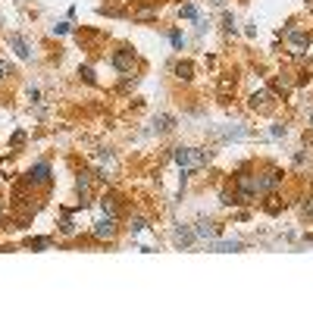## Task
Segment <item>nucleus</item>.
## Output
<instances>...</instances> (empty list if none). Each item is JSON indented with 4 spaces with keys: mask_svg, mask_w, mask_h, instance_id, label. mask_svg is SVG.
<instances>
[{
    "mask_svg": "<svg viewBox=\"0 0 313 313\" xmlns=\"http://www.w3.org/2000/svg\"><path fill=\"white\" fill-rule=\"evenodd\" d=\"M179 16H185V19H194V16H197V10H194V4H185V7H182V10H179Z\"/></svg>",
    "mask_w": 313,
    "mask_h": 313,
    "instance_id": "nucleus-24",
    "label": "nucleus"
},
{
    "mask_svg": "<svg viewBox=\"0 0 313 313\" xmlns=\"http://www.w3.org/2000/svg\"><path fill=\"white\" fill-rule=\"evenodd\" d=\"M169 38H172V44H176V47L182 50V44H185V38H182V31H172V34H169Z\"/></svg>",
    "mask_w": 313,
    "mask_h": 313,
    "instance_id": "nucleus-27",
    "label": "nucleus"
},
{
    "mask_svg": "<svg viewBox=\"0 0 313 313\" xmlns=\"http://www.w3.org/2000/svg\"><path fill=\"white\" fill-rule=\"evenodd\" d=\"M4 210H7V200H0V219H4Z\"/></svg>",
    "mask_w": 313,
    "mask_h": 313,
    "instance_id": "nucleus-31",
    "label": "nucleus"
},
{
    "mask_svg": "<svg viewBox=\"0 0 313 313\" xmlns=\"http://www.w3.org/2000/svg\"><path fill=\"white\" fill-rule=\"evenodd\" d=\"M10 47H13L16 53H19L22 60H28V57H31V50H28V44L22 41V34H10Z\"/></svg>",
    "mask_w": 313,
    "mask_h": 313,
    "instance_id": "nucleus-11",
    "label": "nucleus"
},
{
    "mask_svg": "<svg viewBox=\"0 0 313 313\" xmlns=\"http://www.w3.org/2000/svg\"><path fill=\"white\" fill-rule=\"evenodd\" d=\"M310 122H313V119H310Z\"/></svg>",
    "mask_w": 313,
    "mask_h": 313,
    "instance_id": "nucleus-32",
    "label": "nucleus"
},
{
    "mask_svg": "<svg viewBox=\"0 0 313 313\" xmlns=\"http://www.w3.org/2000/svg\"><path fill=\"white\" fill-rule=\"evenodd\" d=\"M60 232H63V235H76V226H72V219H69V216L60 223Z\"/></svg>",
    "mask_w": 313,
    "mask_h": 313,
    "instance_id": "nucleus-25",
    "label": "nucleus"
},
{
    "mask_svg": "<svg viewBox=\"0 0 313 313\" xmlns=\"http://www.w3.org/2000/svg\"><path fill=\"white\" fill-rule=\"evenodd\" d=\"M157 128H160V132H169V128L176 125V119L172 116H166V113H163V116H157V122H154Z\"/></svg>",
    "mask_w": 313,
    "mask_h": 313,
    "instance_id": "nucleus-20",
    "label": "nucleus"
},
{
    "mask_svg": "<svg viewBox=\"0 0 313 313\" xmlns=\"http://www.w3.org/2000/svg\"><path fill=\"white\" fill-rule=\"evenodd\" d=\"M22 144H25V132H16V135L10 138V147H13V151H19Z\"/></svg>",
    "mask_w": 313,
    "mask_h": 313,
    "instance_id": "nucleus-22",
    "label": "nucleus"
},
{
    "mask_svg": "<svg viewBox=\"0 0 313 313\" xmlns=\"http://www.w3.org/2000/svg\"><path fill=\"white\" fill-rule=\"evenodd\" d=\"M53 31H57V34H66V31H69V22H60V25H53Z\"/></svg>",
    "mask_w": 313,
    "mask_h": 313,
    "instance_id": "nucleus-29",
    "label": "nucleus"
},
{
    "mask_svg": "<svg viewBox=\"0 0 313 313\" xmlns=\"http://www.w3.org/2000/svg\"><path fill=\"white\" fill-rule=\"evenodd\" d=\"M132 19H135V22H151V19H157V7H141V10H135Z\"/></svg>",
    "mask_w": 313,
    "mask_h": 313,
    "instance_id": "nucleus-12",
    "label": "nucleus"
},
{
    "mask_svg": "<svg viewBox=\"0 0 313 313\" xmlns=\"http://www.w3.org/2000/svg\"><path fill=\"white\" fill-rule=\"evenodd\" d=\"M301 216H304V219H313V194L301 204Z\"/></svg>",
    "mask_w": 313,
    "mask_h": 313,
    "instance_id": "nucleus-21",
    "label": "nucleus"
},
{
    "mask_svg": "<svg viewBox=\"0 0 313 313\" xmlns=\"http://www.w3.org/2000/svg\"><path fill=\"white\" fill-rule=\"evenodd\" d=\"M113 69H116V72H125V76H128V72L135 69V53L128 50V47H119V50L113 53Z\"/></svg>",
    "mask_w": 313,
    "mask_h": 313,
    "instance_id": "nucleus-6",
    "label": "nucleus"
},
{
    "mask_svg": "<svg viewBox=\"0 0 313 313\" xmlns=\"http://www.w3.org/2000/svg\"><path fill=\"white\" fill-rule=\"evenodd\" d=\"M285 135V125H272V138H282Z\"/></svg>",
    "mask_w": 313,
    "mask_h": 313,
    "instance_id": "nucleus-28",
    "label": "nucleus"
},
{
    "mask_svg": "<svg viewBox=\"0 0 313 313\" xmlns=\"http://www.w3.org/2000/svg\"><path fill=\"white\" fill-rule=\"evenodd\" d=\"M100 210H103L107 216H119V197H116V194H103V197H100Z\"/></svg>",
    "mask_w": 313,
    "mask_h": 313,
    "instance_id": "nucleus-10",
    "label": "nucleus"
},
{
    "mask_svg": "<svg viewBox=\"0 0 313 313\" xmlns=\"http://www.w3.org/2000/svg\"><path fill=\"white\" fill-rule=\"evenodd\" d=\"M288 91H291V79L288 76H279L272 82V94H288Z\"/></svg>",
    "mask_w": 313,
    "mask_h": 313,
    "instance_id": "nucleus-17",
    "label": "nucleus"
},
{
    "mask_svg": "<svg viewBox=\"0 0 313 313\" xmlns=\"http://www.w3.org/2000/svg\"><path fill=\"white\" fill-rule=\"evenodd\" d=\"M25 179H28V185H47V182H50V166H47V163H34Z\"/></svg>",
    "mask_w": 313,
    "mask_h": 313,
    "instance_id": "nucleus-7",
    "label": "nucleus"
},
{
    "mask_svg": "<svg viewBox=\"0 0 313 313\" xmlns=\"http://www.w3.org/2000/svg\"><path fill=\"white\" fill-rule=\"evenodd\" d=\"M91 176L94 172H79V179H76V188L82 197H88V191H91Z\"/></svg>",
    "mask_w": 313,
    "mask_h": 313,
    "instance_id": "nucleus-16",
    "label": "nucleus"
},
{
    "mask_svg": "<svg viewBox=\"0 0 313 313\" xmlns=\"http://www.w3.org/2000/svg\"><path fill=\"white\" fill-rule=\"evenodd\" d=\"M79 76H82V79H85L88 85H94V72H91L88 66H82V69H79Z\"/></svg>",
    "mask_w": 313,
    "mask_h": 313,
    "instance_id": "nucleus-26",
    "label": "nucleus"
},
{
    "mask_svg": "<svg viewBox=\"0 0 313 313\" xmlns=\"http://www.w3.org/2000/svg\"><path fill=\"white\" fill-rule=\"evenodd\" d=\"M210 251H219V254H232V251H241V241H213Z\"/></svg>",
    "mask_w": 313,
    "mask_h": 313,
    "instance_id": "nucleus-14",
    "label": "nucleus"
},
{
    "mask_svg": "<svg viewBox=\"0 0 313 313\" xmlns=\"http://www.w3.org/2000/svg\"><path fill=\"white\" fill-rule=\"evenodd\" d=\"M7 76H13V63L10 60H0V82H4Z\"/></svg>",
    "mask_w": 313,
    "mask_h": 313,
    "instance_id": "nucleus-23",
    "label": "nucleus"
},
{
    "mask_svg": "<svg viewBox=\"0 0 313 313\" xmlns=\"http://www.w3.org/2000/svg\"><path fill=\"white\" fill-rule=\"evenodd\" d=\"M272 100H275L272 91H254L248 103H251V110H260V113H266V110L272 107Z\"/></svg>",
    "mask_w": 313,
    "mask_h": 313,
    "instance_id": "nucleus-8",
    "label": "nucleus"
},
{
    "mask_svg": "<svg viewBox=\"0 0 313 313\" xmlns=\"http://www.w3.org/2000/svg\"><path fill=\"white\" fill-rule=\"evenodd\" d=\"M279 182H282V169L266 166L260 176H257V191H260V194H272L275 188H279Z\"/></svg>",
    "mask_w": 313,
    "mask_h": 313,
    "instance_id": "nucleus-3",
    "label": "nucleus"
},
{
    "mask_svg": "<svg viewBox=\"0 0 313 313\" xmlns=\"http://www.w3.org/2000/svg\"><path fill=\"white\" fill-rule=\"evenodd\" d=\"M219 200H223L226 207H235V204H241V200H238V191H229V188H223V191H219Z\"/></svg>",
    "mask_w": 313,
    "mask_h": 313,
    "instance_id": "nucleus-18",
    "label": "nucleus"
},
{
    "mask_svg": "<svg viewBox=\"0 0 313 313\" xmlns=\"http://www.w3.org/2000/svg\"><path fill=\"white\" fill-rule=\"evenodd\" d=\"M172 160L179 163V166L182 169H204L207 166V163L213 160V154L210 151H200V147H176V151H172Z\"/></svg>",
    "mask_w": 313,
    "mask_h": 313,
    "instance_id": "nucleus-1",
    "label": "nucleus"
},
{
    "mask_svg": "<svg viewBox=\"0 0 313 313\" xmlns=\"http://www.w3.org/2000/svg\"><path fill=\"white\" fill-rule=\"evenodd\" d=\"M191 241H194V232H191L188 226H179V229H176V245H182V248H188Z\"/></svg>",
    "mask_w": 313,
    "mask_h": 313,
    "instance_id": "nucleus-13",
    "label": "nucleus"
},
{
    "mask_svg": "<svg viewBox=\"0 0 313 313\" xmlns=\"http://www.w3.org/2000/svg\"><path fill=\"white\" fill-rule=\"evenodd\" d=\"M119 232V216H103L94 223V238L97 241H110V238H116Z\"/></svg>",
    "mask_w": 313,
    "mask_h": 313,
    "instance_id": "nucleus-4",
    "label": "nucleus"
},
{
    "mask_svg": "<svg viewBox=\"0 0 313 313\" xmlns=\"http://www.w3.org/2000/svg\"><path fill=\"white\" fill-rule=\"evenodd\" d=\"M194 235H197V238H204V241H213V238L219 235V226H216V223H210V219H200V223L194 226Z\"/></svg>",
    "mask_w": 313,
    "mask_h": 313,
    "instance_id": "nucleus-9",
    "label": "nucleus"
},
{
    "mask_svg": "<svg viewBox=\"0 0 313 313\" xmlns=\"http://www.w3.org/2000/svg\"><path fill=\"white\" fill-rule=\"evenodd\" d=\"M25 245H28L31 251H47V248H50L53 241H50V238H28V241H25Z\"/></svg>",
    "mask_w": 313,
    "mask_h": 313,
    "instance_id": "nucleus-19",
    "label": "nucleus"
},
{
    "mask_svg": "<svg viewBox=\"0 0 313 313\" xmlns=\"http://www.w3.org/2000/svg\"><path fill=\"white\" fill-rule=\"evenodd\" d=\"M235 191H238V200L241 204H254V197H257V176L241 169V172H235Z\"/></svg>",
    "mask_w": 313,
    "mask_h": 313,
    "instance_id": "nucleus-2",
    "label": "nucleus"
},
{
    "mask_svg": "<svg viewBox=\"0 0 313 313\" xmlns=\"http://www.w3.org/2000/svg\"><path fill=\"white\" fill-rule=\"evenodd\" d=\"M135 85H138V79H125V82H122V91H128V88H135Z\"/></svg>",
    "mask_w": 313,
    "mask_h": 313,
    "instance_id": "nucleus-30",
    "label": "nucleus"
},
{
    "mask_svg": "<svg viewBox=\"0 0 313 313\" xmlns=\"http://www.w3.org/2000/svg\"><path fill=\"white\" fill-rule=\"evenodd\" d=\"M172 69H176V76H179L182 82H191V79H194V66H191V63H176Z\"/></svg>",
    "mask_w": 313,
    "mask_h": 313,
    "instance_id": "nucleus-15",
    "label": "nucleus"
},
{
    "mask_svg": "<svg viewBox=\"0 0 313 313\" xmlns=\"http://www.w3.org/2000/svg\"><path fill=\"white\" fill-rule=\"evenodd\" d=\"M285 34H288V47H291V53H304V50L310 47V34H307V31H301V28H294L291 22H288Z\"/></svg>",
    "mask_w": 313,
    "mask_h": 313,
    "instance_id": "nucleus-5",
    "label": "nucleus"
}]
</instances>
